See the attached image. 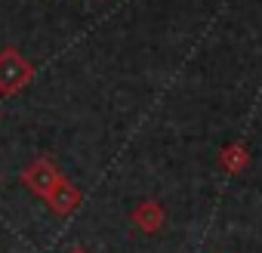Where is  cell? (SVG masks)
<instances>
[{
    "label": "cell",
    "instance_id": "obj_1",
    "mask_svg": "<svg viewBox=\"0 0 262 253\" xmlns=\"http://www.w3.org/2000/svg\"><path fill=\"white\" fill-rule=\"evenodd\" d=\"M62 179H65V176L59 173V167H56L50 158H34V161L22 170V185H28V188H31L37 198H43V201L53 195V188H56Z\"/></svg>",
    "mask_w": 262,
    "mask_h": 253
},
{
    "label": "cell",
    "instance_id": "obj_2",
    "mask_svg": "<svg viewBox=\"0 0 262 253\" xmlns=\"http://www.w3.org/2000/svg\"><path fill=\"white\" fill-rule=\"evenodd\" d=\"M28 80H31V65L16 50H4V53H0V93H4V96L19 93Z\"/></svg>",
    "mask_w": 262,
    "mask_h": 253
},
{
    "label": "cell",
    "instance_id": "obj_3",
    "mask_svg": "<svg viewBox=\"0 0 262 253\" xmlns=\"http://www.w3.org/2000/svg\"><path fill=\"white\" fill-rule=\"evenodd\" d=\"M47 204L53 207V213L68 216V213H74V210H77V204H80V192H77L68 179H62V182L53 188V195L47 198Z\"/></svg>",
    "mask_w": 262,
    "mask_h": 253
},
{
    "label": "cell",
    "instance_id": "obj_4",
    "mask_svg": "<svg viewBox=\"0 0 262 253\" xmlns=\"http://www.w3.org/2000/svg\"><path fill=\"white\" fill-rule=\"evenodd\" d=\"M133 222H136V228H142L145 235H155V231L164 225V207L155 204V201H145V204H139V207L133 210Z\"/></svg>",
    "mask_w": 262,
    "mask_h": 253
},
{
    "label": "cell",
    "instance_id": "obj_5",
    "mask_svg": "<svg viewBox=\"0 0 262 253\" xmlns=\"http://www.w3.org/2000/svg\"><path fill=\"white\" fill-rule=\"evenodd\" d=\"M222 161H225V167L237 170V167H244V152H241V149H231V152L222 155Z\"/></svg>",
    "mask_w": 262,
    "mask_h": 253
},
{
    "label": "cell",
    "instance_id": "obj_6",
    "mask_svg": "<svg viewBox=\"0 0 262 253\" xmlns=\"http://www.w3.org/2000/svg\"><path fill=\"white\" fill-rule=\"evenodd\" d=\"M68 253H90V250H86V247H71Z\"/></svg>",
    "mask_w": 262,
    "mask_h": 253
}]
</instances>
